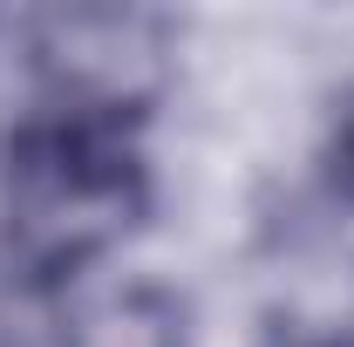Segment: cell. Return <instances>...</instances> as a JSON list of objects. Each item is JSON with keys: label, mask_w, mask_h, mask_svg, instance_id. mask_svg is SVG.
<instances>
[{"label": "cell", "mask_w": 354, "mask_h": 347, "mask_svg": "<svg viewBox=\"0 0 354 347\" xmlns=\"http://www.w3.org/2000/svg\"><path fill=\"white\" fill-rule=\"evenodd\" d=\"M123 218V171L82 130L41 136L14 171V232L41 259H75Z\"/></svg>", "instance_id": "cell-1"}]
</instances>
